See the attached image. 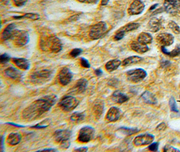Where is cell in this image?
I'll return each mask as SVG.
<instances>
[{
    "instance_id": "6da1fadb",
    "label": "cell",
    "mask_w": 180,
    "mask_h": 152,
    "mask_svg": "<svg viewBox=\"0 0 180 152\" xmlns=\"http://www.w3.org/2000/svg\"><path fill=\"white\" fill-rule=\"evenodd\" d=\"M58 97L55 95H48L35 101L22 112V118L26 120H35L50 110L55 104Z\"/></svg>"
},
{
    "instance_id": "7a4b0ae2",
    "label": "cell",
    "mask_w": 180,
    "mask_h": 152,
    "mask_svg": "<svg viewBox=\"0 0 180 152\" xmlns=\"http://www.w3.org/2000/svg\"><path fill=\"white\" fill-rule=\"evenodd\" d=\"M42 51L58 53L62 49V43L60 39L54 35H45L41 38L39 44Z\"/></svg>"
},
{
    "instance_id": "3957f363",
    "label": "cell",
    "mask_w": 180,
    "mask_h": 152,
    "mask_svg": "<svg viewBox=\"0 0 180 152\" xmlns=\"http://www.w3.org/2000/svg\"><path fill=\"white\" fill-rule=\"evenodd\" d=\"M53 71L48 69L36 71L30 76V81L33 84L43 85L51 80Z\"/></svg>"
},
{
    "instance_id": "277c9868",
    "label": "cell",
    "mask_w": 180,
    "mask_h": 152,
    "mask_svg": "<svg viewBox=\"0 0 180 152\" xmlns=\"http://www.w3.org/2000/svg\"><path fill=\"white\" fill-rule=\"evenodd\" d=\"M11 39L16 46L23 47L28 44L30 37L27 31L15 29Z\"/></svg>"
},
{
    "instance_id": "5b68a950",
    "label": "cell",
    "mask_w": 180,
    "mask_h": 152,
    "mask_svg": "<svg viewBox=\"0 0 180 152\" xmlns=\"http://www.w3.org/2000/svg\"><path fill=\"white\" fill-rule=\"evenodd\" d=\"M72 136V131L68 129L65 130H57L54 133L55 140L61 144V147L64 149L69 147V138Z\"/></svg>"
},
{
    "instance_id": "8992f818",
    "label": "cell",
    "mask_w": 180,
    "mask_h": 152,
    "mask_svg": "<svg viewBox=\"0 0 180 152\" xmlns=\"http://www.w3.org/2000/svg\"><path fill=\"white\" fill-rule=\"evenodd\" d=\"M107 31V25L106 22L101 21L92 26L89 31V36L91 39L96 40L101 38Z\"/></svg>"
},
{
    "instance_id": "52a82bcc",
    "label": "cell",
    "mask_w": 180,
    "mask_h": 152,
    "mask_svg": "<svg viewBox=\"0 0 180 152\" xmlns=\"http://www.w3.org/2000/svg\"><path fill=\"white\" fill-rule=\"evenodd\" d=\"M79 101L76 98L72 96H65L60 100L59 105L65 112H71L78 106Z\"/></svg>"
},
{
    "instance_id": "ba28073f",
    "label": "cell",
    "mask_w": 180,
    "mask_h": 152,
    "mask_svg": "<svg viewBox=\"0 0 180 152\" xmlns=\"http://www.w3.org/2000/svg\"><path fill=\"white\" fill-rule=\"evenodd\" d=\"M95 135V128L90 126L82 127L80 130L78 135V141L81 143H88Z\"/></svg>"
},
{
    "instance_id": "9c48e42d",
    "label": "cell",
    "mask_w": 180,
    "mask_h": 152,
    "mask_svg": "<svg viewBox=\"0 0 180 152\" xmlns=\"http://www.w3.org/2000/svg\"><path fill=\"white\" fill-rule=\"evenodd\" d=\"M126 75H127V78L129 81L136 83V82H139L144 80L147 76V73L142 68H137L128 71L126 72Z\"/></svg>"
},
{
    "instance_id": "30bf717a",
    "label": "cell",
    "mask_w": 180,
    "mask_h": 152,
    "mask_svg": "<svg viewBox=\"0 0 180 152\" xmlns=\"http://www.w3.org/2000/svg\"><path fill=\"white\" fill-rule=\"evenodd\" d=\"M73 78V74L71 70L67 67L63 68L60 70L58 75V81L63 86L68 85L71 82Z\"/></svg>"
},
{
    "instance_id": "8fae6325",
    "label": "cell",
    "mask_w": 180,
    "mask_h": 152,
    "mask_svg": "<svg viewBox=\"0 0 180 152\" xmlns=\"http://www.w3.org/2000/svg\"><path fill=\"white\" fill-rule=\"evenodd\" d=\"M155 139V137L151 134L141 135L136 137L134 139V144L136 146H143L147 145L152 143Z\"/></svg>"
},
{
    "instance_id": "7c38bea8",
    "label": "cell",
    "mask_w": 180,
    "mask_h": 152,
    "mask_svg": "<svg viewBox=\"0 0 180 152\" xmlns=\"http://www.w3.org/2000/svg\"><path fill=\"white\" fill-rule=\"evenodd\" d=\"M145 6L141 0H134L128 8V14L129 15H138L141 14L144 10Z\"/></svg>"
},
{
    "instance_id": "4fadbf2b",
    "label": "cell",
    "mask_w": 180,
    "mask_h": 152,
    "mask_svg": "<svg viewBox=\"0 0 180 152\" xmlns=\"http://www.w3.org/2000/svg\"><path fill=\"white\" fill-rule=\"evenodd\" d=\"M156 41L160 45H162V47H166L169 46L173 44L174 42V37L173 36L167 32H163V33L159 34L156 37Z\"/></svg>"
},
{
    "instance_id": "5bb4252c",
    "label": "cell",
    "mask_w": 180,
    "mask_h": 152,
    "mask_svg": "<svg viewBox=\"0 0 180 152\" xmlns=\"http://www.w3.org/2000/svg\"><path fill=\"white\" fill-rule=\"evenodd\" d=\"M121 111L116 107H111L105 116V120L107 123H114L119 120Z\"/></svg>"
},
{
    "instance_id": "9a60e30c",
    "label": "cell",
    "mask_w": 180,
    "mask_h": 152,
    "mask_svg": "<svg viewBox=\"0 0 180 152\" xmlns=\"http://www.w3.org/2000/svg\"><path fill=\"white\" fill-rule=\"evenodd\" d=\"M164 7L167 12L174 13L180 8V0H165Z\"/></svg>"
},
{
    "instance_id": "2e32d148",
    "label": "cell",
    "mask_w": 180,
    "mask_h": 152,
    "mask_svg": "<svg viewBox=\"0 0 180 152\" xmlns=\"http://www.w3.org/2000/svg\"><path fill=\"white\" fill-rule=\"evenodd\" d=\"M12 61L13 63L16 64L17 66L21 69V70H27L30 68V62L28 59L24 58H12Z\"/></svg>"
},
{
    "instance_id": "e0dca14e",
    "label": "cell",
    "mask_w": 180,
    "mask_h": 152,
    "mask_svg": "<svg viewBox=\"0 0 180 152\" xmlns=\"http://www.w3.org/2000/svg\"><path fill=\"white\" fill-rule=\"evenodd\" d=\"M16 29L15 24H9L4 28V31L2 34V39L3 41H7L8 39H11L12 35L14 33V30Z\"/></svg>"
},
{
    "instance_id": "ac0fdd59",
    "label": "cell",
    "mask_w": 180,
    "mask_h": 152,
    "mask_svg": "<svg viewBox=\"0 0 180 152\" xmlns=\"http://www.w3.org/2000/svg\"><path fill=\"white\" fill-rule=\"evenodd\" d=\"M130 48L133 51L139 53V54H144V53L149 50V48L147 45L141 44L138 41H133L130 45Z\"/></svg>"
},
{
    "instance_id": "d6986e66",
    "label": "cell",
    "mask_w": 180,
    "mask_h": 152,
    "mask_svg": "<svg viewBox=\"0 0 180 152\" xmlns=\"http://www.w3.org/2000/svg\"><path fill=\"white\" fill-rule=\"evenodd\" d=\"M161 27V22L157 18H152L151 20L148 24V28L151 32H156L159 31L160 28Z\"/></svg>"
},
{
    "instance_id": "ffe728a7",
    "label": "cell",
    "mask_w": 180,
    "mask_h": 152,
    "mask_svg": "<svg viewBox=\"0 0 180 152\" xmlns=\"http://www.w3.org/2000/svg\"><path fill=\"white\" fill-rule=\"evenodd\" d=\"M5 74L6 75L10 78L12 79H18L21 77L22 73L18 69H16L14 67H9L5 70Z\"/></svg>"
},
{
    "instance_id": "44dd1931",
    "label": "cell",
    "mask_w": 180,
    "mask_h": 152,
    "mask_svg": "<svg viewBox=\"0 0 180 152\" xmlns=\"http://www.w3.org/2000/svg\"><path fill=\"white\" fill-rule=\"evenodd\" d=\"M88 81L86 78H81L76 82L74 86V91H76V93H81L84 92L87 87Z\"/></svg>"
},
{
    "instance_id": "7402d4cb",
    "label": "cell",
    "mask_w": 180,
    "mask_h": 152,
    "mask_svg": "<svg viewBox=\"0 0 180 152\" xmlns=\"http://www.w3.org/2000/svg\"><path fill=\"white\" fill-rule=\"evenodd\" d=\"M112 100L116 104H123L129 100V97L120 91H115L112 95Z\"/></svg>"
},
{
    "instance_id": "603a6c76",
    "label": "cell",
    "mask_w": 180,
    "mask_h": 152,
    "mask_svg": "<svg viewBox=\"0 0 180 152\" xmlns=\"http://www.w3.org/2000/svg\"><path fill=\"white\" fill-rule=\"evenodd\" d=\"M104 112V103L103 101L97 100L93 106V113L96 118L99 119Z\"/></svg>"
},
{
    "instance_id": "cb8c5ba5",
    "label": "cell",
    "mask_w": 180,
    "mask_h": 152,
    "mask_svg": "<svg viewBox=\"0 0 180 152\" xmlns=\"http://www.w3.org/2000/svg\"><path fill=\"white\" fill-rule=\"evenodd\" d=\"M141 97L145 103L151 105H155L157 103L156 97L154 96V95L151 93L149 91H145L141 95Z\"/></svg>"
},
{
    "instance_id": "d4e9b609",
    "label": "cell",
    "mask_w": 180,
    "mask_h": 152,
    "mask_svg": "<svg viewBox=\"0 0 180 152\" xmlns=\"http://www.w3.org/2000/svg\"><path fill=\"white\" fill-rule=\"evenodd\" d=\"M122 62L118 59H112V60L109 61L107 63L105 64V68L106 70L109 72H113L117 70L119 66L121 65Z\"/></svg>"
},
{
    "instance_id": "484cf974",
    "label": "cell",
    "mask_w": 180,
    "mask_h": 152,
    "mask_svg": "<svg viewBox=\"0 0 180 152\" xmlns=\"http://www.w3.org/2000/svg\"><path fill=\"white\" fill-rule=\"evenodd\" d=\"M7 143L12 146L18 145L21 141V136L18 133H10L7 137Z\"/></svg>"
},
{
    "instance_id": "4316f807",
    "label": "cell",
    "mask_w": 180,
    "mask_h": 152,
    "mask_svg": "<svg viewBox=\"0 0 180 152\" xmlns=\"http://www.w3.org/2000/svg\"><path fill=\"white\" fill-rule=\"evenodd\" d=\"M138 41L141 43V44L144 45L151 44L152 41V37L150 33L143 32L138 35Z\"/></svg>"
},
{
    "instance_id": "83f0119b",
    "label": "cell",
    "mask_w": 180,
    "mask_h": 152,
    "mask_svg": "<svg viewBox=\"0 0 180 152\" xmlns=\"http://www.w3.org/2000/svg\"><path fill=\"white\" fill-rule=\"evenodd\" d=\"M142 58L139 57V56H131V57L125 59L122 62V65L124 66H130L132 64L138 63V62L142 61Z\"/></svg>"
},
{
    "instance_id": "f1b7e54d",
    "label": "cell",
    "mask_w": 180,
    "mask_h": 152,
    "mask_svg": "<svg viewBox=\"0 0 180 152\" xmlns=\"http://www.w3.org/2000/svg\"><path fill=\"white\" fill-rule=\"evenodd\" d=\"M85 114L84 112H76L74 113H73L70 117V120L76 123H81V122L84 120Z\"/></svg>"
},
{
    "instance_id": "f546056e",
    "label": "cell",
    "mask_w": 180,
    "mask_h": 152,
    "mask_svg": "<svg viewBox=\"0 0 180 152\" xmlns=\"http://www.w3.org/2000/svg\"><path fill=\"white\" fill-rule=\"evenodd\" d=\"M140 26L139 23H136V22H132V23H129V24H127L126 25L122 26L121 28H119L121 31H123L125 32L126 33L128 32H130L134 31V30L137 29Z\"/></svg>"
},
{
    "instance_id": "4dcf8cb0",
    "label": "cell",
    "mask_w": 180,
    "mask_h": 152,
    "mask_svg": "<svg viewBox=\"0 0 180 152\" xmlns=\"http://www.w3.org/2000/svg\"><path fill=\"white\" fill-rule=\"evenodd\" d=\"M122 133L126 134L127 135H131L138 133L139 130L136 128H128V127H121L118 129Z\"/></svg>"
},
{
    "instance_id": "1f68e13d",
    "label": "cell",
    "mask_w": 180,
    "mask_h": 152,
    "mask_svg": "<svg viewBox=\"0 0 180 152\" xmlns=\"http://www.w3.org/2000/svg\"><path fill=\"white\" fill-rule=\"evenodd\" d=\"M15 19H23V18H28L33 21H36L40 18V16L37 14H32V13H28L24 15L20 16H14Z\"/></svg>"
},
{
    "instance_id": "d6a6232c",
    "label": "cell",
    "mask_w": 180,
    "mask_h": 152,
    "mask_svg": "<svg viewBox=\"0 0 180 152\" xmlns=\"http://www.w3.org/2000/svg\"><path fill=\"white\" fill-rule=\"evenodd\" d=\"M169 28L175 32V33H176V34L179 33L180 28L179 27V26L177 25L175 22H173V21L170 22L169 24Z\"/></svg>"
},
{
    "instance_id": "836d02e7",
    "label": "cell",
    "mask_w": 180,
    "mask_h": 152,
    "mask_svg": "<svg viewBox=\"0 0 180 152\" xmlns=\"http://www.w3.org/2000/svg\"><path fill=\"white\" fill-rule=\"evenodd\" d=\"M169 105H170V108H171V110L173 112H178V105H177V104L175 102V100L174 99V97H171L170 99L169 100Z\"/></svg>"
},
{
    "instance_id": "e575fe53",
    "label": "cell",
    "mask_w": 180,
    "mask_h": 152,
    "mask_svg": "<svg viewBox=\"0 0 180 152\" xmlns=\"http://www.w3.org/2000/svg\"><path fill=\"white\" fill-rule=\"evenodd\" d=\"M125 35H126L125 32H124L123 31H121V30L119 29L118 31L116 32V33L114 35V37H113V39H114L115 41H119V40H121V39H122L123 38H124Z\"/></svg>"
},
{
    "instance_id": "d590c367",
    "label": "cell",
    "mask_w": 180,
    "mask_h": 152,
    "mask_svg": "<svg viewBox=\"0 0 180 152\" xmlns=\"http://www.w3.org/2000/svg\"><path fill=\"white\" fill-rule=\"evenodd\" d=\"M180 54V44L177 45L175 46V49L171 52H169L168 55L171 56V57H175V56L178 55Z\"/></svg>"
},
{
    "instance_id": "8d00e7d4",
    "label": "cell",
    "mask_w": 180,
    "mask_h": 152,
    "mask_svg": "<svg viewBox=\"0 0 180 152\" xmlns=\"http://www.w3.org/2000/svg\"><path fill=\"white\" fill-rule=\"evenodd\" d=\"M49 125V122L48 119H47V120H45L44 122H43L42 123H39L38 124L35 125V126H33L32 127V128H44L47 127Z\"/></svg>"
},
{
    "instance_id": "74e56055",
    "label": "cell",
    "mask_w": 180,
    "mask_h": 152,
    "mask_svg": "<svg viewBox=\"0 0 180 152\" xmlns=\"http://www.w3.org/2000/svg\"><path fill=\"white\" fill-rule=\"evenodd\" d=\"M9 59H10V56L7 54H2L1 56H0V62H1V64L7 63L9 61Z\"/></svg>"
},
{
    "instance_id": "f35d334b",
    "label": "cell",
    "mask_w": 180,
    "mask_h": 152,
    "mask_svg": "<svg viewBox=\"0 0 180 152\" xmlns=\"http://www.w3.org/2000/svg\"><path fill=\"white\" fill-rule=\"evenodd\" d=\"M82 52V50L81 49L76 48V49H72V51L70 52V54H69V55H70L72 58H76L81 54Z\"/></svg>"
},
{
    "instance_id": "ab89813d",
    "label": "cell",
    "mask_w": 180,
    "mask_h": 152,
    "mask_svg": "<svg viewBox=\"0 0 180 152\" xmlns=\"http://www.w3.org/2000/svg\"><path fill=\"white\" fill-rule=\"evenodd\" d=\"M159 147V143L157 142H155V143H151V145L148 146V150L152 151H156L158 150Z\"/></svg>"
},
{
    "instance_id": "60d3db41",
    "label": "cell",
    "mask_w": 180,
    "mask_h": 152,
    "mask_svg": "<svg viewBox=\"0 0 180 152\" xmlns=\"http://www.w3.org/2000/svg\"><path fill=\"white\" fill-rule=\"evenodd\" d=\"M81 65L83 67L86 68H89L91 67V65H90L89 62L87 60V59L84 58H81Z\"/></svg>"
},
{
    "instance_id": "b9f144b4",
    "label": "cell",
    "mask_w": 180,
    "mask_h": 152,
    "mask_svg": "<svg viewBox=\"0 0 180 152\" xmlns=\"http://www.w3.org/2000/svg\"><path fill=\"white\" fill-rule=\"evenodd\" d=\"M27 1L28 0H13L15 6H18V7H21V6L25 5Z\"/></svg>"
},
{
    "instance_id": "7bdbcfd3",
    "label": "cell",
    "mask_w": 180,
    "mask_h": 152,
    "mask_svg": "<svg viewBox=\"0 0 180 152\" xmlns=\"http://www.w3.org/2000/svg\"><path fill=\"white\" fill-rule=\"evenodd\" d=\"M100 1V0H78V2L83 3V4H96Z\"/></svg>"
},
{
    "instance_id": "ee69618b",
    "label": "cell",
    "mask_w": 180,
    "mask_h": 152,
    "mask_svg": "<svg viewBox=\"0 0 180 152\" xmlns=\"http://www.w3.org/2000/svg\"><path fill=\"white\" fill-rule=\"evenodd\" d=\"M164 151H180V150L171 146V145H166V146L164 147Z\"/></svg>"
},
{
    "instance_id": "f6af8a7d",
    "label": "cell",
    "mask_w": 180,
    "mask_h": 152,
    "mask_svg": "<svg viewBox=\"0 0 180 152\" xmlns=\"http://www.w3.org/2000/svg\"><path fill=\"white\" fill-rule=\"evenodd\" d=\"M166 128V124L165 123H162L160 124H159L157 127H156V129L159 131H163Z\"/></svg>"
},
{
    "instance_id": "bcb514c9",
    "label": "cell",
    "mask_w": 180,
    "mask_h": 152,
    "mask_svg": "<svg viewBox=\"0 0 180 152\" xmlns=\"http://www.w3.org/2000/svg\"><path fill=\"white\" fill-rule=\"evenodd\" d=\"M75 151H88V147H80L78 149H76Z\"/></svg>"
},
{
    "instance_id": "7dc6e473",
    "label": "cell",
    "mask_w": 180,
    "mask_h": 152,
    "mask_svg": "<svg viewBox=\"0 0 180 152\" xmlns=\"http://www.w3.org/2000/svg\"><path fill=\"white\" fill-rule=\"evenodd\" d=\"M169 64V61H167V60H163V61H162L161 64L162 67H165V66H168Z\"/></svg>"
},
{
    "instance_id": "c3c4849f",
    "label": "cell",
    "mask_w": 180,
    "mask_h": 152,
    "mask_svg": "<svg viewBox=\"0 0 180 152\" xmlns=\"http://www.w3.org/2000/svg\"><path fill=\"white\" fill-rule=\"evenodd\" d=\"M95 72L96 76H101L103 74V72L101 69H96V70H95Z\"/></svg>"
},
{
    "instance_id": "681fc988",
    "label": "cell",
    "mask_w": 180,
    "mask_h": 152,
    "mask_svg": "<svg viewBox=\"0 0 180 152\" xmlns=\"http://www.w3.org/2000/svg\"><path fill=\"white\" fill-rule=\"evenodd\" d=\"M110 0H101V6H106L108 4Z\"/></svg>"
},
{
    "instance_id": "f907efd6",
    "label": "cell",
    "mask_w": 180,
    "mask_h": 152,
    "mask_svg": "<svg viewBox=\"0 0 180 152\" xmlns=\"http://www.w3.org/2000/svg\"><path fill=\"white\" fill-rule=\"evenodd\" d=\"M39 151H57V150L56 149H44V150Z\"/></svg>"
},
{
    "instance_id": "816d5d0a",
    "label": "cell",
    "mask_w": 180,
    "mask_h": 152,
    "mask_svg": "<svg viewBox=\"0 0 180 152\" xmlns=\"http://www.w3.org/2000/svg\"><path fill=\"white\" fill-rule=\"evenodd\" d=\"M4 137H2V150L3 151V147H4Z\"/></svg>"
},
{
    "instance_id": "f5cc1de1",
    "label": "cell",
    "mask_w": 180,
    "mask_h": 152,
    "mask_svg": "<svg viewBox=\"0 0 180 152\" xmlns=\"http://www.w3.org/2000/svg\"><path fill=\"white\" fill-rule=\"evenodd\" d=\"M156 6H157V4H155V5H153V6H152V7L150 8V10H154Z\"/></svg>"
}]
</instances>
